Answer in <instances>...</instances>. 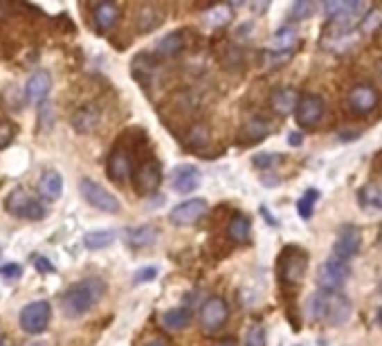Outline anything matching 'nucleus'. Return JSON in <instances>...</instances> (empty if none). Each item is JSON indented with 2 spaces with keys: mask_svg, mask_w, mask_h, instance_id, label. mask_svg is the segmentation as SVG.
Here are the masks:
<instances>
[{
  "mask_svg": "<svg viewBox=\"0 0 382 346\" xmlns=\"http://www.w3.org/2000/svg\"><path fill=\"white\" fill-rule=\"evenodd\" d=\"M308 317L313 322L340 326L344 322H349V317L353 313L349 297H344L340 290H317L310 295L308 299Z\"/></svg>",
  "mask_w": 382,
  "mask_h": 346,
  "instance_id": "nucleus-1",
  "label": "nucleus"
},
{
  "mask_svg": "<svg viewBox=\"0 0 382 346\" xmlns=\"http://www.w3.org/2000/svg\"><path fill=\"white\" fill-rule=\"evenodd\" d=\"M103 281L97 277L83 279V281L72 283L61 297V308L68 317H81L85 315L103 295Z\"/></svg>",
  "mask_w": 382,
  "mask_h": 346,
  "instance_id": "nucleus-2",
  "label": "nucleus"
},
{
  "mask_svg": "<svg viewBox=\"0 0 382 346\" xmlns=\"http://www.w3.org/2000/svg\"><path fill=\"white\" fill-rule=\"evenodd\" d=\"M5 209L16 218H27V220H41L45 216V207L38 203L27 189H14L12 194L5 198Z\"/></svg>",
  "mask_w": 382,
  "mask_h": 346,
  "instance_id": "nucleus-3",
  "label": "nucleus"
},
{
  "mask_svg": "<svg viewBox=\"0 0 382 346\" xmlns=\"http://www.w3.org/2000/svg\"><path fill=\"white\" fill-rule=\"evenodd\" d=\"M308 270V254L299 247H285L279 258V279L288 286H297Z\"/></svg>",
  "mask_w": 382,
  "mask_h": 346,
  "instance_id": "nucleus-4",
  "label": "nucleus"
},
{
  "mask_svg": "<svg viewBox=\"0 0 382 346\" xmlns=\"http://www.w3.org/2000/svg\"><path fill=\"white\" fill-rule=\"evenodd\" d=\"M79 191H81V196L85 198V203L92 205L94 209H99V211H106V214H117V211L122 209L119 200L115 198L106 187H101L99 182H94L90 178H83L79 182Z\"/></svg>",
  "mask_w": 382,
  "mask_h": 346,
  "instance_id": "nucleus-5",
  "label": "nucleus"
},
{
  "mask_svg": "<svg viewBox=\"0 0 382 346\" xmlns=\"http://www.w3.org/2000/svg\"><path fill=\"white\" fill-rule=\"evenodd\" d=\"M50 317H52V306L43 299H38V302H32L25 306L21 311V317H18V322H21V329L25 333L38 335L50 326Z\"/></svg>",
  "mask_w": 382,
  "mask_h": 346,
  "instance_id": "nucleus-6",
  "label": "nucleus"
},
{
  "mask_svg": "<svg viewBox=\"0 0 382 346\" xmlns=\"http://www.w3.org/2000/svg\"><path fill=\"white\" fill-rule=\"evenodd\" d=\"M347 279H349V265L347 261H342L338 256L326 258L317 270L319 290H340Z\"/></svg>",
  "mask_w": 382,
  "mask_h": 346,
  "instance_id": "nucleus-7",
  "label": "nucleus"
},
{
  "mask_svg": "<svg viewBox=\"0 0 382 346\" xmlns=\"http://www.w3.org/2000/svg\"><path fill=\"white\" fill-rule=\"evenodd\" d=\"M324 12H326L333 25L351 27L360 14H365V3H358V0H331V3L324 5Z\"/></svg>",
  "mask_w": 382,
  "mask_h": 346,
  "instance_id": "nucleus-8",
  "label": "nucleus"
},
{
  "mask_svg": "<svg viewBox=\"0 0 382 346\" xmlns=\"http://www.w3.org/2000/svg\"><path fill=\"white\" fill-rule=\"evenodd\" d=\"M133 182H135V191L140 196H149L153 191H158V187L162 185V169L158 160H147L135 169V176H133Z\"/></svg>",
  "mask_w": 382,
  "mask_h": 346,
  "instance_id": "nucleus-9",
  "label": "nucleus"
},
{
  "mask_svg": "<svg viewBox=\"0 0 382 346\" xmlns=\"http://www.w3.org/2000/svg\"><path fill=\"white\" fill-rule=\"evenodd\" d=\"M106 173L113 182H126L128 178L135 176V162H133V153L126 151V149H115L110 156H108V162H106Z\"/></svg>",
  "mask_w": 382,
  "mask_h": 346,
  "instance_id": "nucleus-10",
  "label": "nucleus"
},
{
  "mask_svg": "<svg viewBox=\"0 0 382 346\" xmlns=\"http://www.w3.org/2000/svg\"><path fill=\"white\" fill-rule=\"evenodd\" d=\"M378 90L371 83H358L349 90V108L353 115H369L378 106Z\"/></svg>",
  "mask_w": 382,
  "mask_h": 346,
  "instance_id": "nucleus-11",
  "label": "nucleus"
},
{
  "mask_svg": "<svg viewBox=\"0 0 382 346\" xmlns=\"http://www.w3.org/2000/svg\"><path fill=\"white\" fill-rule=\"evenodd\" d=\"M205 211H207V203L203 198H189L171 209L169 220L178 227H189L198 223V220L205 216Z\"/></svg>",
  "mask_w": 382,
  "mask_h": 346,
  "instance_id": "nucleus-12",
  "label": "nucleus"
},
{
  "mask_svg": "<svg viewBox=\"0 0 382 346\" xmlns=\"http://www.w3.org/2000/svg\"><path fill=\"white\" fill-rule=\"evenodd\" d=\"M227 315H229V308L225 299H221V297H209L203 304V308H200V324H203L207 331H216L227 322Z\"/></svg>",
  "mask_w": 382,
  "mask_h": 346,
  "instance_id": "nucleus-13",
  "label": "nucleus"
},
{
  "mask_svg": "<svg viewBox=\"0 0 382 346\" xmlns=\"http://www.w3.org/2000/svg\"><path fill=\"white\" fill-rule=\"evenodd\" d=\"M324 108H326V104L319 94H304L297 110H294V120H297L299 126H313L322 120Z\"/></svg>",
  "mask_w": 382,
  "mask_h": 346,
  "instance_id": "nucleus-14",
  "label": "nucleus"
},
{
  "mask_svg": "<svg viewBox=\"0 0 382 346\" xmlns=\"http://www.w3.org/2000/svg\"><path fill=\"white\" fill-rule=\"evenodd\" d=\"M360 245H362L360 229L353 225H347V227H342L338 241L333 245V256L342 258V261H349V258H353L360 252Z\"/></svg>",
  "mask_w": 382,
  "mask_h": 346,
  "instance_id": "nucleus-15",
  "label": "nucleus"
},
{
  "mask_svg": "<svg viewBox=\"0 0 382 346\" xmlns=\"http://www.w3.org/2000/svg\"><path fill=\"white\" fill-rule=\"evenodd\" d=\"M171 185H174L178 194H191V191H196L200 187V171L191 165H180L174 169Z\"/></svg>",
  "mask_w": 382,
  "mask_h": 346,
  "instance_id": "nucleus-16",
  "label": "nucleus"
},
{
  "mask_svg": "<svg viewBox=\"0 0 382 346\" xmlns=\"http://www.w3.org/2000/svg\"><path fill=\"white\" fill-rule=\"evenodd\" d=\"M270 133H272V122L270 120H265V117H252V120H247L243 124L238 140L243 142V147H247V144H254V142L265 140L267 135H270Z\"/></svg>",
  "mask_w": 382,
  "mask_h": 346,
  "instance_id": "nucleus-17",
  "label": "nucleus"
},
{
  "mask_svg": "<svg viewBox=\"0 0 382 346\" xmlns=\"http://www.w3.org/2000/svg\"><path fill=\"white\" fill-rule=\"evenodd\" d=\"M61 191H63V178L59 171L54 169H47L41 173V180H38V196L47 203H54V200L61 198Z\"/></svg>",
  "mask_w": 382,
  "mask_h": 346,
  "instance_id": "nucleus-18",
  "label": "nucleus"
},
{
  "mask_svg": "<svg viewBox=\"0 0 382 346\" xmlns=\"http://www.w3.org/2000/svg\"><path fill=\"white\" fill-rule=\"evenodd\" d=\"M101 122V110L97 106H81L79 110L72 115V126L79 133H92Z\"/></svg>",
  "mask_w": 382,
  "mask_h": 346,
  "instance_id": "nucleus-19",
  "label": "nucleus"
},
{
  "mask_svg": "<svg viewBox=\"0 0 382 346\" xmlns=\"http://www.w3.org/2000/svg\"><path fill=\"white\" fill-rule=\"evenodd\" d=\"M165 23V12L156 5H142L135 14V25L140 32H153Z\"/></svg>",
  "mask_w": 382,
  "mask_h": 346,
  "instance_id": "nucleus-20",
  "label": "nucleus"
},
{
  "mask_svg": "<svg viewBox=\"0 0 382 346\" xmlns=\"http://www.w3.org/2000/svg\"><path fill=\"white\" fill-rule=\"evenodd\" d=\"M50 88H52V76L47 72H34L30 76V81H27V88H25V94L27 99L34 101V104H41L47 94H50Z\"/></svg>",
  "mask_w": 382,
  "mask_h": 346,
  "instance_id": "nucleus-21",
  "label": "nucleus"
},
{
  "mask_svg": "<svg viewBox=\"0 0 382 346\" xmlns=\"http://www.w3.org/2000/svg\"><path fill=\"white\" fill-rule=\"evenodd\" d=\"M117 18H119V7L115 3H99L92 9V21L99 32L113 30L115 23H117Z\"/></svg>",
  "mask_w": 382,
  "mask_h": 346,
  "instance_id": "nucleus-22",
  "label": "nucleus"
},
{
  "mask_svg": "<svg viewBox=\"0 0 382 346\" xmlns=\"http://www.w3.org/2000/svg\"><path fill=\"white\" fill-rule=\"evenodd\" d=\"M301 97L297 94V90H292V88H279L274 94H272V110L274 113H279V115H290L297 110V106H299Z\"/></svg>",
  "mask_w": 382,
  "mask_h": 346,
  "instance_id": "nucleus-23",
  "label": "nucleus"
},
{
  "mask_svg": "<svg viewBox=\"0 0 382 346\" xmlns=\"http://www.w3.org/2000/svg\"><path fill=\"white\" fill-rule=\"evenodd\" d=\"M158 238V229L153 225H140V227H133L126 232V243L133 249H142V247H149L156 243Z\"/></svg>",
  "mask_w": 382,
  "mask_h": 346,
  "instance_id": "nucleus-24",
  "label": "nucleus"
},
{
  "mask_svg": "<svg viewBox=\"0 0 382 346\" xmlns=\"http://www.w3.org/2000/svg\"><path fill=\"white\" fill-rule=\"evenodd\" d=\"M250 232H252L250 218H245L243 214H236L227 223V238L234 243H247L250 241Z\"/></svg>",
  "mask_w": 382,
  "mask_h": 346,
  "instance_id": "nucleus-25",
  "label": "nucleus"
},
{
  "mask_svg": "<svg viewBox=\"0 0 382 346\" xmlns=\"http://www.w3.org/2000/svg\"><path fill=\"white\" fill-rule=\"evenodd\" d=\"M185 47V34L183 32H171L167 36H162L156 43V52L160 56H178Z\"/></svg>",
  "mask_w": 382,
  "mask_h": 346,
  "instance_id": "nucleus-26",
  "label": "nucleus"
},
{
  "mask_svg": "<svg viewBox=\"0 0 382 346\" xmlns=\"http://www.w3.org/2000/svg\"><path fill=\"white\" fill-rule=\"evenodd\" d=\"M294 43H297V30L290 25L281 27V30H276L272 41H270V50L272 52H290Z\"/></svg>",
  "mask_w": 382,
  "mask_h": 346,
  "instance_id": "nucleus-27",
  "label": "nucleus"
},
{
  "mask_svg": "<svg viewBox=\"0 0 382 346\" xmlns=\"http://www.w3.org/2000/svg\"><path fill=\"white\" fill-rule=\"evenodd\" d=\"M115 243V232L113 229H94L83 236V245L88 249H103Z\"/></svg>",
  "mask_w": 382,
  "mask_h": 346,
  "instance_id": "nucleus-28",
  "label": "nucleus"
},
{
  "mask_svg": "<svg viewBox=\"0 0 382 346\" xmlns=\"http://www.w3.org/2000/svg\"><path fill=\"white\" fill-rule=\"evenodd\" d=\"M191 322V311L189 308H171L162 315V324L167 326L169 331H180Z\"/></svg>",
  "mask_w": 382,
  "mask_h": 346,
  "instance_id": "nucleus-29",
  "label": "nucleus"
},
{
  "mask_svg": "<svg viewBox=\"0 0 382 346\" xmlns=\"http://www.w3.org/2000/svg\"><path fill=\"white\" fill-rule=\"evenodd\" d=\"M232 7L229 5H216L212 9H207L205 12V23L209 27H225L229 21H232Z\"/></svg>",
  "mask_w": 382,
  "mask_h": 346,
  "instance_id": "nucleus-30",
  "label": "nucleus"
},
{
  "mask_svg": "<svg viewBox=\"0 0 382 346\" xmlns=\"http://www.w3.org/2000/svg\"><path fill=\"white\" fill-rule=\"evenodd\" d=\"M209 140H212V133H209V126H205V124H196V126H191L187 133V144L194 149L207 147Z\"/></svg>",
  "mask_w": 382,
  "mask_h": 346,
  "instance_id": "nucleus-31",
  "label": "nucleus"
},
{
  "mask_svg": "<svg viewBox=\"0 0 382 346\" xmlns=\"http://www.w3.org/2000/svg\"><path fill=\"white\" fill-rule=\"evenodd\" d=\"M317 198H319V191L317 189H308L306 194L299 198V203H297V211H299V216L304 220H308L313 216V211H315V203H317Z\"/></svg>",
  "mask_w": 382,
  "mask_h": 346,
  "instance_id": "nucleus-32",
  "label": "nucleus"
},
{
  "mask_svg": "<svg viewBox=\"0 0 382 346\" xmlns=\"http://www.w3.org/2000/svg\"><path fill=\"white\" fill-rule=\"evenodd\" d=\"M243 346H265V329L263 326L256 324V326H252V329H247Z\"/></svg>",
  "mask_w": 382,
  "mask_h": 346,
  "instance_id": "nucleus-33",
  "label": "nucleus"
},
{
  "mask_svg": "<svg viewBox=\"0 0 382 346\" xmlns=\"http://www.w3.org/2000/svg\"><path fill=\"white\" fill-rule=\"evenodd\" d=\"M313 12H315V5L310 0H299V3H294L290 7V18L292 21H304V18H308Z\"/></svg>",
  "mask_w": 382,
  "mask_h": 346,
  "instance_id": "nucleus-34",
  "label": "nucleus"
},
{
  "mask_svg": "<svg viewBox=\"0 0 382 346\" xmlns=\"http://www.w3.org/2000/svg\"><path fill=\"white\" fill-rule=\"evenodd\" d=\"M382 25V14L380 12H376V9H371V12L362 18V23H360V32L362 34H371L376 30V27H380Z\"/></svg>",
  "mask_w": 382,
  "mask_h": 346,
  "instance_id": "nucleus-35",
  "label": "nucleus"
},
{
  "mask_svg": "<svg viewBox=\"0 0 382 346\" xmlns=\"http://www.w3.org/2000/svg\"><path fill=\"white\" fill-rule=\"evenodd\" d=\"M16 138V126L12 122H0V149H5L7 144H12Z\"/></svg>",
  "mask_w": 382,
  "mask_h": 346,
  "instance_id": "nucleus-36",
  "label": "nucleus"
},
{
  "mask_svg": "<svg viewBox=\"0 0 382 346\" xmlns=\"http://www.w3.org/2000/svg\"><path fill=\"white\" fill-rule=\"evenodd\" d=\"M281 156H276V153H259V156H254V167L256 169H267V167H272L276 165V160H279Z\"/></svg>",
  "mask_w": 382,
  "mask_h": 346,
  "instance_id": "nucleus-37",
  "label": "nucleus"
},
{
  "mask_svg": "<svg viewBox=\"0 0 382 346\" xmlns=\"http://www.w3.org/2000/svg\"><path fill=\"white\" fill-rule=\"evenodd\" d=\"M158 277V267L156 265H149V267H142V270L135 272V283H144V281H153Z\"/></svg>",
  "mask_w": 382,
  "mask_h": 346,
  "instance_id": "nucleus-38",
  "label": "nucleus"
},
{
  "mask_svg": "<svg viewBox=\"0 0 382 346\" xmlns=\"http://www.w3.org/2000/svg\"><path fill=\"white\" fill-rule=\"evenodd\" d=\"M360 196H365L367 203L376 205V207H382V191H376V187H367Z\"/></svg>",
  "mask_w": 382,
  "mask_h": 346,
  "instance_id": "nucleus-39",
  "label": "nucleus"
},
{
  "mask_svg": "<svg viewBox=\"0 0 382 346\" xmlns=\"http://www.w3.org/2000/svg\"><path fill=\"white\" fill-rule=\"evenodd\" d=\"M0 274H3L5 279H18V277H21V265H18V263L5 265L3 270H0Z\"/></svg>",
  "mask_w": 382,
  "mask_h": 346,
  "instance_id": "nucleus-40",
  "label": "nucleus"
},
{
  "mask_svg": "<svg viewBox=\"0 0 382 346\" xmlns=\"http://www.w3.org/2000/svg\"><path fill=\"white\" fill-rule=\"evenodd\" d=\"M34 265H36V270L38 272H43V274H50V272H54V265L47 261V258H43V256H38L36 261H34Z\"/></svg>",
  "mask_w": 382,
  "mask_h": 346,
  "instance_id": "nucleus-41",
  "label": "nucleus"
},
{
  "mask_svg": "<svg viewBox=\"0 0 382 346\" xmlns=\"http://www.w3.org/2000/svg\"><path fill=\"white\" fill-rule=\"evenodd\" d=\"M288 142L292 144V147H299V144H301V133H290Z\"/></svg>",
  "mask_w": 382,
  "mask_h": 346,
  "instance_id": "nucleus-42",
  "label": "nucleus"
},
{
  "mask_svg": "<svg viewBox=\"0 0 382 346\" xmlns=\"http://www.w3.org/2000/svg\"><path fill=\"white\" fill-rule=\"evenodd\" d=\"M147 346H169V342H167V340H162V338H156V340L147 342Z\"/></svg>",
  "mask_w": 382,
  "mask_h": 346,
  "instance_id": "nucleus-43",
  "label": "nucleus"
},
{
  "mask_svg": "<svg viewBox=\"0 0 382 346\" xmlns=\"http://www.w3.org/2000/svg\"><path fill=\"white\" fill-rule=\"evenodd\" d=\"M216 346H234V342L232 340H225V342H218Z\"/></svg>",
  "mask_w": 382,
  "mask_h": 346,
  "instance_id": "nucleus-44",
  "label": "nucleus"
},
{
  "mask_svg": "<svg viewBox=\"0 0 382 346\" xmlns=\"http://www.w3.org/2000/svg\"><path fill=\"white\" fill-rule=\"evenodd\" d=\"M378 74H380V76H382V59H380V61H378Z\"/></svg>",
  "mask_w": 382,
  "mask_h": 346,
  "instance_id": "nucleus-45",
  "label": "nucleus"
},
{
  "mask_svg": "<svg viewBox=\"0 0 382 346\" xmlns=\"http://www.w3.org/2000/svg\"><path fill=\"white\" fill-rule=\"evenodd\" d=\"M27 346H45V344H41V342H34V344H27Z\"/></svg>",
  "mask_w": 382,
  "mask_h": 346,
  "instance_id": "nucleus-46",
  "label": "nucleus"
},
{
  "mask_svg": "<svg viewBox=\"0 0 382 346\" xmlns=\"http://www.w3.org/2000/svg\"><path fill=\"white\" fill-rule=\"evenodd\" d=\"M378 320H380V324H382V308H380V315H378Z\"/></svg>",
  "mask_w": 382,
  "mask_h": 346,
  "instance_id": "nucleus-47",
  "label": "nucleus"
},
{
  "mask_svg": "<svg viewBox=\"0 0 382 346\" xmlns=\"http://www.w3.org/2000/svg\"><path fill=\"white\" fill-rule=\"evenodd\" d=\"M0 346H5V342H3V338H0Z\"/></svg>",
  "mask_w": 382,
  "mask_h": 346,
  "instance_id": "nucleus-48",
  "label": "nucleus"
},
{
  "mask_svg": "<svg viewBox=\"0 0 382 346\" xmlns=\"http://www.w3.org/2000/svg\"><path fill=\"white\" fill-rule=\"evenodd\" d=\"M380 288H382V281H380Z\"/></svg>",
  "mask_w": 382,
  "mask_h": 346,
  "instance_id": "nucleus-49",
  "label": "nucleus"
}]
</instances>
